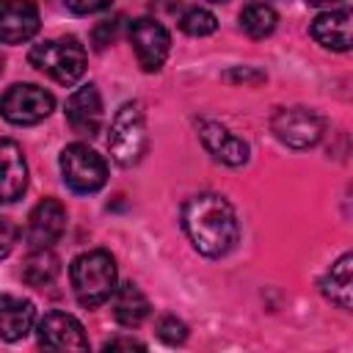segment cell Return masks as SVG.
Masks as SVG:
<instances>
[{
    "label": "cell",
    "mask_w": 353,
    "mask_h": 353,
    "mask_svg": "<svg viewBox=\"0 0 353 353\" xmlns=\"http://www.w3.org/2000/svg\"><path fill=\"white\" fill-rule=\"evenodd\" d=\"M182 226L193 248L204 256H223L240 237L234 207L218 193H199L182 207Z\"/></svg>",
    "instance_id": "obj_1"
},
{
    "label": "cell",
    "mask_w": 353,
    "mask_h": 353,
    "mask_svg": "<svg viewBox=\"0 0 353 353\" xmlns=\"http://www.w3.org/2000/svg\"><path fill=\"white\" fill-rule=\"evenodd\" d=\"M69 276H72L74 298L85 309L102 306L116 290V262L102 248L74 256V262L69 268Z\"/></svg>",
    "instance_id": "obj_2"
},
{
    "label": "cell",
    "mask_w": 353,
    "mask_h": 353,
    "mask_svg": "<svg viewBox=\"0 0 353 353\" xmlns=\"http://www.w3.org/2000/svg\"><path fill=\"white\" fill-rule=\"evenodd\" d=\"M28 61L39 69V72H44V74H50L55 83H61V85H72V83H77L80 77H83V72H85V50H83V44L77 41V39H50V41H41V44H36L33 50H30V55H28Z\"/></svg>",
    "instance_id": "obj_3"
},
{
    "label": "cell",
    "mask_w": 353,
    "mask_h": 353,
    "mask_svg": "<svg viewBox=\"0 0 353 353\" xmlns=\"http://www.w3.org/2000/svg\"><path fill=\"white\" fill-rule=\"evenodd\" d=\"M146 116L141 102H124L110 124V135H108V149L110 157L119 165H135L143 152H146Z\"/></svg>",
    "instance_id": "obj_4"
},
{
    "label": "cell",
    "mask_w": 353,
    "mask_h": 353,
    "mask_svg": "<svg viewBox=\"0 0 353 353\" xmlns=\"http://www.w3.org/2000/svg\"><path fill=\"white\" fill-rule=\"evenodd\" d=\"M61 176L74 193H97L108 182V165L91 146L69 143L61 152Z\"/></svg>",
    "instance_id": "obj_5"
},
{
    "label": "cell",
    "mask_w": 353,
    "mask_h": 353,
    "mask_svg": "<svg viewBox=\"0 0 353 353\" xmlns=\"http://www.w3.org/2000/svg\"><path fill=\"white\" fill-rule=\"evenodd\" d=\"M52 108H55L52 94L33 83H17L0 97L3 119L11 124H19V127L39 124L41 119H47L52 113Z\"/></svg>",
    "instance_id": "obj_6"
},
{
    "label": "cell",
    "mask_w": 353,
    "mask_h": 353,
    "mask_svg": "<svg viewBox=\"0 0 353 353\" xmlns=\"http://www.w3.org/2000/svg\"><path fill=\"white\" fill-rule=\"evenodd\" d=\"M276 138L292 149H309L323 138L325 121L312 108H284L270 121Z\"/></svg>",
    "instance_id": "obj_7"
},
{
    "label": "cell",
    "mask_w": 353,
    "mask_h": 353,
    "mask_svg": "<svg viewBox=\"0 0 353 353\" xmlns=\"http://www.w3.org/2000/svg\"><path fill=\"white\" fill-rule=\"evenodd\" d=\"M130 44L135 50V58H138L141 69L143 72H157L163 66V61L168 58L171 36L157 19L141 17V19L130 22Z\"/></svg>",
    "instance_id": "obj_8"
},
{
    "label": "cell",
    "mask_w": 353,
    "mask_h": 353,
    "mask_svg": "<svg viewBox=\"0 0 353 353\" xmlns=\"http://www.w3.org/2000/svg\"><path fill=\"white\" fill-rule=\"evenodd\" d=\"M63 232H66V207L58 199H41L28 215V229H25L28 245L50 248L52 243L61 240Z\"/></svg>",
    "instance_id": "obj_9"
},
{
    "label": "cell",
    "mask_w": 353,
    "mask_h": 353,
    "mask_svg": "<svg viewBox=\"0 0 353 353\" xmlns=\"http://www.w3.org/2000/svg\"><path fill=\"white\" fill-rule=\"evenodd\" d=\"M39 345L47 350H88V336L77 317L66 312H47L39 320Z\"/></svg>",
    "instance_id": "obj_10"
},
{
    "label": "cell",
    "mask_w": 353,
    "mask_h": 353,
    "mask_svg": "<svg viewBox=\"0 0 353 353\" xmlns=\"http://www.w3.org/2000/svg\"><path fill=\"white\" fill-rule=\"evenodd\" d=\"M39 30V8L30 0H0V41L22 44Z\"/></svg>",
    "instance_id": "obj_11"
},
{
    "label": "cell",
    "mask_w": 353,
    "mask_h": 353,
    "mask_svg": "<svg viewBox=\"0 0 353 353\" xmlns=\"http://www.w3.org/2000/svg\"><path fill=\"white\" fill-rule=\"evenodd\" d=\"M66 121L77 135H97L102 127V97L94 83L77 88L66 99Z\"/></svg>",
    "instance_id": "obj_12"
},
{
    "label": "cell",
    "mask_w": 353,
    "mask_h": 353,
    "mask_svg": "<svg viewBox=\"0 0 353 353\" xmlns=\"http://www.w3.org/2000/svg\"><path fill=\"white\" fill-rule=\"evenodd\" d=\"M199 138L207 146V152L226 165H243L248 160V143L221 121H210V119L199 121Z\"/></svg>",
    "instance_id": "obj_13"
},
{
    "label": "cell",
    "mask_w": 353,
    "mask_h": 353,
    "mask_svg": "<svg viewBox=\"0 0 353 353\" xmlns=\"http://www.w3.org/2000/svg\"><path fill=\"white\" fill-rule=\"evenodd\" d=\"M28 188V163L22 149L8 141L0 138V204H11L17 201Z\"/></svg>",
    "instance_id": "obj_14"
},
{
    "label": "cell",
    "mask_w": 353,
    "mask_h": 353,
    "mask_svg": "<svg viewBox=\"0 0 353 353\" xmlns=\"http://www.w3.org/2000/svg\"><path fill=\"white\" fill-rule=\"evenodd\" d=\"M33 320H36V309L28 298L8 292L0 295V336L6 342H19L22 336H28Z\"/></svg>",
    "instance_id": "obj_15"
},
{
    "label": "cell",
    "mask_w": 353,
    "mask_h": 353,
    "mask_svg": "<svg viewBox=\"0 0 353 353\" xmlns=\"http://www.w3.org/2000/svg\"><path fill=\"white\" fill-rule=\"evenodd\" d=\"M312 36L325 50L347 52L350 50V11L347 8H331V11L320 14L312 22Z\"/></svg>",
    "instance_id": "obj_16"
},
{
    "label": "cell",
    "mask_w": 353,
    "mask_h": 353,
    "mask_svg": "<svg viewBox=\"0 0 353 353\" xmlns=\"http://www.w3.org/2000/svg\"><path fill=\"white\" fill-rule=\"evenodd\" d=\"M350 270H353V256H350V254H342V256L328 268V273H325L323 281H320L323 295H325L331 303H336L339 309H345V312L353 306V276H350Z\"/></svg>",
    "instance_id": "obj_17"
},
{
    "label": "cell",
    "mask_w": 353,
    "mask_h": 353,
    "mask_svg": "<svg viewBox=\"0 0 353 353\" xmlns=\"http://www.w3.org/2000/svg\"><path fill=\"white\" fill-rule=\"evenodd\" d=\"M149 309L152 306H149L146 295L132 281L113 290V317H116L119 325H127V328L141 325L149 317Z\"/></svg>",
    "instance_id": "obj_18"
},
{
    "label": "cell",
    "mask_w": 353,
    "mask_h": 353,
    "mask_svg": "<svg viewBox=\"0 0 353 353\" xmlns=\"http://www.w3.org/2000/svg\"><path fill=\"white\" fill-rule=\"evenodd\" d=\"M58 270L61 262L50 248H33L22 262V281L30 287H44L58 276Z\"/></svg>",
    "instance_id": "obj_19"
},
{
    "label": "cell",
    "mask_w": 353,
    "mask_h": 353,
    "mask_svg": "<svg viewBox=\"0 0 353 353\" xmlns=\"http://www.w3.org/2000/svg\"><path fill=\"white\" fill-rule=\"evenodd\" d=\"M279 25V14L273 11V6L268 3H248L240 11V28L251 36V39H265L276 30Z\"/></svg>",
    "instance_id": "obj_20"
},
{
    "label": "cell",
    "mask_w": 353,
    "mask_h": 353,
    "mask_svg": "<svg viewBox=\"0 0 353 353\" xmlns=\"http://www.w3.org/2000/svg\"><path fill=\"white\" fill-rule=\"evenodd\" d=\"M179 28L188 33V36H196V39H201V36H210V33H215V28H218V19H215V14L212 11H207V8H188L182 17H179Z\"/></svg>",
    "instance_id": "obj_21"
},
{
    "label": "cell",
    "mask_w": 353,
    "mask_h": 353,
    "mask_svg": "<svg viewBox=\"0 0 353 353\" xmlns=\"http://www.w3.org/2000/svg\"><path fill=\"white\" fill-rule=\"evenodd\" d=\"M157 336L165 345H182L188 339V325L182 320H176L174 314H165L157 320Z\"/></svg>",
    "instance_id": "obj_22"
},
{
    "label": "cell",
    "mask_w": 353,
    "mask_h": 353,
    "mask_svg": "<svg viewBox=\"0 0 353 353\" xmlns=\"http://www.w3.org/2000/svg\"><path fill=\"white\" fill-rule=\"evenodd\" d=\"M119 28H121V19H102L97 28H94V47L97 50H105L110 41H116L119 36Z\"/></svg>",
    "instance_id": "obj_23"
},
{
    "label": "cell",
    "mask_w": 353,
    "mask_h": 353,
    "mask_svg": "<svg viewBox=\"0 0 353 353\" xmlns=\"http://www.w3.org/2000/svg\"><path fill=\"white\" fill-rule=\"evenodd\" d=\"M17 240H19V229L14 226L11 218H3V215H0V259H6V256L14 251Z\"/></svg>",
    "instance_id": "obj_24"
},
{
    "label": "cell",
    "mask_w": 353,
    "mask_h": 353,
    "mask_svg": "<svg viewBox=\"0 0 353 353\" xmlns=\"http://www.w3.org/2000/svg\"><path fill=\"white\" fill-rule=\"evenodd\" d=\"M63 3L74 14H94V11H102L110 6V0H63Z\"/></svg>",
    "instance_id": "obj_25"
},
{
    "label": "cell",
    "mask_w": 353,
    "mask_h": 353,
    "mask_svg": "<svg viewBox=\"0 0 353 353\" xmlns=\"http://www.w3.org/2000/svg\"><path fill=\"white\" fill-rule=\"evenodd\" d=\"M116 347H138V350H143L146 345L138 342V339H110V342H105V350H116Z\"/></svg>",
    "instance_id": "obj_26"
},
{
    "label": "cell",
    "mask_w": 353,
    "mask_h": 353,
    "mask_svg": "<svg viewBox=\"0 0 353 353\" xmlns=\"http://www.w3.org/2000/svg\"><path fill=\"white\" fill-rule=\"evenodd\" d=\"M309 6H336V3H345V0H306Z\"/></svg>",
    "instance_id": "obj_27"
},
{
    "label": "cell",
    "mask_w": 353,
    "mask_h": 353,
    "mask_svg": "<svg viewBox=\"0 0 353 353\" xmlns=\"http://www.w3.org/2000/svg\"><path fill=\"white\" fill-rule=\"evenodd\" d=\"M0 72H3V55H0Z\"/></svg>",
    "instance_id": "obj_28"
},
{
    "label": "cell",
    "mask_w": 353,
    "mask_h": 353,
    "mask_svg": "<svg viewBox=\"0 0 353 353\" xmlns=\"http://www.w3.org/2000/svg\"><path fill=\"white\" fill-rule=\"evenodd\" d=\"M212 3H226V0H212Z\"/></svg>",
    "instance_id": "obj_29"
}]
</instances>
